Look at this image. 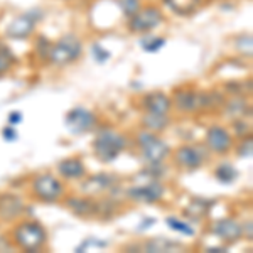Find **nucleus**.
I'll list each match as a JSON object with an SVG mask.
<instances>
[{"label":"nucleus","instance_id":"obj_2","mask_svg":"<svg viewBox=\"0 0 253 253\" xmlns=\"http://www.w3.org/2000/svg\"><path fill=\"white\" fill-rule=\"evenodd\" d=\"M125 138L113 130H101L95 140V154L101 162H112L125 149Z\"/></svg>","mask_w":253,"mask_h":253},{"label":"nucleus","instance_id":"obj_32","mask_svg":"<svg viewBox=\"0 0 253 253\" xmlns=\"http://www.w3.org/2000/svg\"><path fill=\"white\" fill-rule=\"evenodd\" d=\"M2 137L5 138L7 142H14L15 138H17V132H15L12 126H7V128L2 130Z\"/></svg>","mask_w":253,"mask_h":253},{"label":"nucleus","instance_id":"obj_36","mask_svg":"<svg viewBox=\"0 0 253 253\" xmlns=\"http://www.w3.org/2000/svg\"><path fill=\"white\" fill-rule=\"evenodd\" d=\"M208 252H210V253H223V252H226V250H224V248H208Z\"/></svg>","mask_w":253,"mask_h":253},{"label":"nucleus","instance_id":"obj_28","mask_svg":"<svg viewBox=\"0 0 253 253\" xmlns=\"http://www.w3.org/2000/svg\"><path fill=\"white\" fill-rule=\"evenodd\" d=\"M93 56H95V59L98 61V63L103 64L105 61H108L110 52H108V51H105V49L101 47V46H98V44H95V46H93Z\"/></svg>","mask_w":253,"mask_h":253},{"label":"nucleus","instance_id":"obj_20","mask_svg":"<svg viewBox=\"0 0 253 253\" xmlns=\"http://www.w3.org/2000/svg\"><path fill=\"white\" fill-rule=\"evenodd\" d=\"M167 124H169V118L162 113H147L144 118V125L147 130H156V132H161L164 130Z\"/></svg>","mask_w":253,"mask_h":253},{"label":"nucleus","instance_id":"obj_17","mask_svg":"<svg viewBox=\"0 0 253 253\" xmlns=\"http://www.w3.org/2000/svg\"><path fill=\"white\" fill-rule=\"evenodd\" d=\"M175 105L184 112H193L203 107V95L194 91H179L175 93Z\"/></svg>","mask_w":253,"mask_h":253},{"label":"nucleus","instance_id":"obj_9","mask_svg":"<svg viewBox=\"0 0 253 253\" xmlns=\"http://www.w3.org/2000/svg\"><path fill=\"white\" fill-rule=\"evenodd\" d=\"M95 124V115H93L89 110L86 108H73L66 117V125L69 128V132L80 135V133L88 132L89 128Z\"/></svg>","mask_w":253,"mask_h":253},{"label":"nucleus","instance_id":"obj_5","mask_svg":"<svg viewBox=\"0 0 253 253\" xmlns=\"http://www.w3.org/2000/svg\"><path fill=\"white\" fill-rule=\"evenodd\" d=\"M162 22V12L157 7H145L138 9L135 14L130 17L128 27L132 32H149L156 29L159 24Z\"/></svg>","mask_w":253,"mask_h":253},{"label":"nucleus","instance_id":"obj_7","mask_svg":"<svg viewBox=\"0 0 253 253\" xmlns=\"http://www.w3.org/2000/svg\"><path fill=\"white\" fill-rule=\"evenodd\" d=\"M38 17H39V14H36V12H32V14L29 12V14L19 15V17L12 20V22L9 24V27H7V31H5L7 38H10V39H27L32 32H34Z\"/></svg>","mask_w":253,"mask_h":253},{"label":"nucleus","instance_id":"obj_21","mask_svg":"<svg viewBox=\"0 0 253 253\" xmlns=\"http://www.w3.org/2000/svg\"><path fill=\"white\" fill-rule=\"evenodd\" d=\"M177 248H181V245L179 243H172V242H167L164 238H156L152 240V242H149L145 245V250L147 252H174L177 250Z\"/></svg>","mask_w":253,"mask_h":253},{"label":"nucleus","instance_id":"obj_29","mask_svg":"<svg viewBox=\"0 0 253 253\" xmlns=\"http://www.w3.org/2000/svg\"><path fill=\"white\" fill-rule=\"evenodd\" d=\"M238 49L242 52H245V54H248V56L252 54V38H250V36H243V38H240Z\"/></svg>","mask_w":253,"mask_h":253},{"label":"nucleus","instance_id":"obj_34","mask_svg":"<svg viewBox=\"0 0 253 253\" xmlns=\"http://www.w3.org/2000/svg\"><path fill=\"white\" fill-rule=\"evenodd\" d=\"M235 126L238 128V130H236V133H238V135H247V133H248V125L245 124V122H236Z\"/></svg>","mask_w":253,"mask_h":253},{"label":"nucleus","instance_id":"obj_25","mask_svg":"<svg viewBox=\"0 0 253 253\" xmlns=\"http://www.w3.org/2000/svg\"><path fill=\"white\" fill-rule=\"evenodd\" d=\"M164 44H166V39L156 38V36H150V38H147V39H142V47H144L147 52H157Z\"/></svg>","mask_w":253,"mask_h":253},{"label":"nucleus","instance_id":"obj_10","mask_svg":"<svg viewBox=\"0 0 253 253\" xmlns=\"http://www.w3.org/2000/svg\"><path fill=\"white\" fill-rule=\"evenodd\" d=\"M206 142L211 150L218 154H224L231 147V137L221 126H211L206 133Z\"/></svg>","mask_w":253,"mask_h":253},{"label":"nucleus","instance_id":"obj_15","mask_svg":"<svg viewBox=\"0 0 253 253\" xmlns=\"http://www.w3.org/2000/svg\"><path fill=\"white\" fill-rule=\"evenodd\" d=\"M170 105H172L170 100L162 93H149L144 98V107L149 113H162V115H166L170 110Z\"/></svg>","mask_w":253,"mask_h":253},{"label":"nucleus","instance_id":"obj_11","mask_svg":"<svg viewBox=\"0 0 253 253\" xmlns=\"http://www.w3.org/2000/svg\"><path fill=\"white\" fill-rule=\"evenodd\" d=\"M213 233L216 236H219L221 240H224V242H236L242 236V226L235 219L223 218L214 223Z\"/></svg>","mask_w":253,"mask_h":253},{"label":"nucleus","instance_id":"obj_19","mask_svg":"<svg viewBox=\"0 0 253 253\" xmlns=\"http://www.w3.org/2000/svg\"><path fill=\"white\" fill-rule=\"evenodd\" d=\"M174 14L177 15H191L198 9L201 0H162Z\"/></svg>","mask_w":253,"mask_h":253},{"label":"nucleus","instance_id":"obj_16","mask_svg":"<svg viewBox=\"0 0 253 253\" xmlns=\"http://www.w3.org/2000/svg\"><path fill=\"white\" fill-rule=\"evenodd\" d=\"M58 170L66 179H80L86 172V167L80 159H64L58 164Z\"/></svg>","mask_w":253,"mask_h":253},{"label":"nucleus","instance_id":"obj_3","mask_svg":"<svg viewBox=\"0 0 253 253\" xmlns=\"http://www.w3.org/2000/svg\"><path fill=\"white\" fill-rule=\"evenodd\" d=\"M15 243L20 248L27 252H36L38 248L46 242V231L44 228L38 223H22L17 226V230L14 231Z\"/></svg>","mask_w":253,"mask_h":253},{"label":"nucleus","instance_id":"obj_8","mask_svg":"<svg viewBox=\"0 0 253 253\" xmlns=\"http://www.w3.org/2000/svg\"><path fill=\"white\" fill-rule=\"evenodd\" d=\"M164 194V187H162L161 182L157 181H149V182H144L140 186H133L132 189H128V198L133 199V201H138V203H157L159 199L162 198Z\"/></svg>","mask_w":253,"mask_h":253},{"label":"nucleus","instance_id":"obj_12","mask_svg":"<svg viewBox=\"0 0 253 253\" xmlns=\"http://www.w3.org/2000/svg\"><path fill=\"white\" fill-rule=\"evenodd\" d=\"M22 208L24 205L17 196H12V194L0 196V218L2 219H14L15 216L20 214Z\"/></svg>","mask_w":253,"mask_h":253},{"label":"nucleus","instance_id":"obj_31","mask_svg":"<svg viewBox=\"0 0 253 253\" xmlns=\"http://www.w3.org/2000/svg\"><path fill=\"white\" fill-rule=\"evenodd\" d=\"M10 64H12V56L10 54H2V52H0V75H2V73H5L7 69L10 68Z\"/></svg>","mask_w":253,"mask_h":253},{"label":"nucleus","instance_id":"obj_27","mask_svg":"<svg viewBox=\"0 0 253 253\" xmlns=\"http://www.w3.org/2000/svg\"><path fill=\"white\" fill-rule=\"evenodd\" d=\"M245 110H247V103H245L243 100H233L228 103V115L230 117H242L245 113Z\"/></svg>","mask_w":253,"mask_h":253},{"label":"nucleus","instance_id":"obj_22","mask_svg":"<svg viewBox=\"0 0 253 253\" xmlns=\"http://www.w3.org/2000/svg\"><path fill=\"white\" fill-rule=\"evenodd\" d=\"M214 175H216V179H218L219 182H223V184H231V182L238 177V172H236V169L233 166L223 164V166H219L218 169H216Z\"/></svg>","mask_w":253,"mask_h":253},{"label":"nucleus","instance_id":"obj_6","mask_svg":"<svg viewBox=\"0 0 253 253\" xmlns=\"http://www.w3.org/2000/svg\"><path fill=\"white\" fill-rule=\"evenodd\" d=\"M34 193L46 203H54L63 196V184L51 174H41L32 182Z\"/></svg>","mask_w":253,"mask_h":253},{"label":"nucleus","instance_id":"obj_30","mask_svg":"<svg viewBox=\"0 0 253 253\" xmlns=\"http://www.w3.org/2000/svg\"><path fill=\"white\" fill-rule=\"evenodd\" d=\"M252 152H253L252 138H248V140H245L243 144H242V147H240L238 156H240V157H252Z\"/></svg>","mask_w":253,"mask_h":253},{"label":"nucleus","instance_id":"obj_14","mask_svg":"<svg viewBox=\"0 0 253 253\" xmlns=\"http://www.w3.org/2000/svg\"><path fill=\"white\" fill-rule=\"evenodd\" d=\"M175 161L179 166L186 167V169H198L203 164V157L194 147H181L175 152Z\"/></svg>","mask_w":253,"mask_h":253},{"label":"nucleus","instance_id":"obj_23","mask_svg":"<svg viewBox=\"0 0 253 253\" xmlns=\"http://www.w3.org/2000/svg\"><path fill=\"white\" fill-rule=\"evenodd\" d=\"M211 205H213V203H206V201H203V199H194V201L191 203V206L187 208L186 213L189 216H193V218H201V216L208 214V210H210Z\"/></svg>","mask_w":253,"mask_h":253},{"label":"nucleus","instance_id":"obj_1","mask_svg":"<svg viewBox=\"0 0 253 253\" xmlns=\"http://www.w3.org/2000/svg\"><path fill=\"white\" fill-rule=\"evenodd\" d=\"M81 56V41L73 34L63 36L58 42L52 44L49 49L47 58L56 66H66Z\"/></svg>","mask_w":253,"mask_h":253},{"label":"nucleus","instance_id":"obj_4","mask_svg":"<svg viewBox=\"0 0 253 253\" xmlns=\"http://www.w3.org/2000/svg\"><path fill=\"white\" fill-rule=\"evenodd\" d=\"M138 144H140L142 150H144L145 159L149 162H152V164H161L167 157V154H169V147L166 145V142L156 137L152 132L140 133Z\"/></svg>","mask_w":253,"mask_h":253},{"label":"nucleus","instance_id":"obj_13","mask_svg":"<svg viewBox=\"0 0 253 253\" xmlns=\"http://www.w3.org/2000/svg\"><path fill=\"white\" fill-rule=\"evenodd\" d=\"M66 206L75 214L86 216V218H88V216L98 214V210H100V206H98L95 201L88 199V198H71V199H68V201H66Z\"/></svg>","mask_w":253,"mask_h":253},{"label":"nucleus","instance_id":"obj_33","mask_svg":"<svg viewBox=\"0 0 253 253\" xmlns=\"http://www.w3.org/2000/svg\"><path fill=\"white\" fill-rule=\"evenodd\" d=\"M91 245H93V247H100V248H105V247H107V243H105V242H96V240H88V242H84V243L81 245V247H80L76 252L86 250V248H88V247H91Z\"/></svg>","mask_w":253,"mask_h":253},{"label":"nucleus","instance_id":"obj_26","mask_svg":"<svg viewBox=\"0 0 253 253\" xmlns=\"http://www.w3.org/2000/svg\"><path fill=\"white\" fill-rule=\"evenodd\" d=\"M118 5H120L122 12H124L126 17H132L140 9V2L138 0H118Z\"/></svg>","mask_w":253,"mask_h":253},{"label":"nucleus","instance_id":"obj_35","mask_svg":"<svg viewBox=\"0 0 253 253\" xmlns=\"http://www.w3.org/2000/svg\"><path fill=\"white\" fill-rule=\"evenodd\" d=\"M9 122L12 125L20 124V122H22V113H20V112H12L9 115Z\"/></svg>","mask_w":253,"mask_h":253},{"label":"nucleus","instance_id":"obj_18","mask_svg":"<svg viewBox=\"0 0 253 253\" xmlns=\"http://www.w3.org/2000/svg\"><path fill=\"white\" fill-rule=\"evenodd\" d=\"M113 184V177L108 174H98V175H93L89 177L86 182L83 184V191L84 193H89V194H96V193H101V191L108 189L112 187Z\"/></svg>","mask_w":253,"mask_h":253},{"label":"nucleus","instance_id":"obj_24","mask_svg":"<svg viewBox=\"0 0 253 253\" xmlns=\"http://www.w3.org/2000/svg\"><path fill=\"white\" fill-rule=\"evenodd\" d=\"M166 223L169 224V228L170 230H174V231H179V233H182V235H187V236H193L194 235V228L191 226V224H187L184 221H181V219H177V218H167L166 219Z\"/></svg>","mask_w":253,"mask_h":253}]
</instances>
